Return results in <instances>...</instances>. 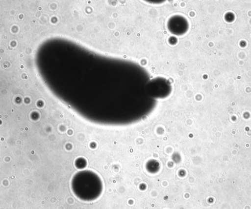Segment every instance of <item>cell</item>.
<instances>
[{"mask_svg":"<svg viewBox=\"0 0 251 209\" xmlns=\"http://www.w3.org/2000/svg\"><path fill=\"white\" fill-rule=\"evenodd\" d=\"M90 173L78 175L72 183V190L75 196L84 202H91L98 198L102 192L101 182Z\"/></svg>","mask_w":251,"mask_h":209,"instance_id":"obj_1","label":"cell"},{"mask_svg":"<svg viewBox=\"0 0 251 209\" xmlns=\"http://www.w3.org/2000/svg\"><path fill=\"white\" fill-rule=\"evenodd\" d=\"M170 32L176 35L185 33L188 29V22L186 19L181 16H174L170 19L167 24Z\"/></svg>","mask_w":251,"mask_h":209,"instance_id":"obj_2","label":"cell"}]
</instances>
